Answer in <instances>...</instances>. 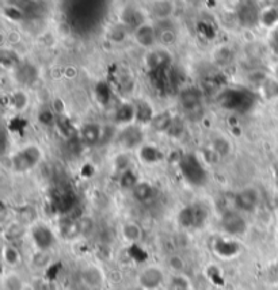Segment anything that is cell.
Returning a JSON list of instances; mask_svg holds the SVG:
<instances>
[{"label":"cell","instance_id":"cell-19","mask_svg":"<svg viewBox=\"0 0 278 290\" xmlns=\"http://www.w3.org/2000/svg\"><path fill=\"white\" fill-rule=\"evenodd\" d=\"M121 23L125 24L130 32L133 33L141 24L145 23V18L140 10L134 7H126L121 12Z\"/></svg>","mask_w":278,"mask_h":290},{"label":"cell","instance_id":"cell-7","mask_svg":"<svg viewBox=\"0 0 278 290\" xmlns=\"http://www.w3.org/2000/svg\"><path fill=\"white\" fill-rule=\"evenodd\" d=\"M116 142L124 151L140 149L144 145V132L137 124L124 126L116 136Z\"/></svg>","mask_w":278,"mask_h":290},{"label":"cell","instance_id":"cell-34","mask_svg":"<svg viewBox=\"0 0 278 290\" xmlns=\"http://www.w3.org/2000/svg\"><path fill=\"white\" fill-rule=\"evenodd\" d=\"M169 265L171 269H174V271H177V274H181L183 262H182L179 256H171V258L169 259Z\"/></svg>","mask_w":278,"mask_h":290},{"label":"cell","instance_id":"cell-20","mask_svg":"<svg viewBox=\"0 0 278 290\" xmlns=\"http://www.w3.org/2000/svg\"><path fill=\"white\" fill-rule=\"evenodd\" d=\"M59 234L61 238L67 239V240H73L83 234L81 222L77 220H71V218L63 220L59 225Z\"/></svg>","mask_w":278,"mask_h":290},{"label":"cell","instance_id":"cell-25","mask_svg":"<svg viewBox=\"0 0 278 290\" xmlns=\"http://www.w3.org/2000/svg\"><path fill=\"white\" fill-rule=\"evenodd\" d=\"M174 118L175 117L171 115L169 111H163V113L155 114V117H153L152 122H151V126H152L156 132H165V133H167L170 129V126L173 124Z\"/></svg>","mask_w":278,"mask_h":290},{"label":"cell","instance_id":"cell-5","mask_svg":"<svg viewBox=\"0 0 278 290\" xmlns=\"http://www.w3.org/2000/svg\"><path fill=\"white\" fill-rule=\"evenodd\" d=\"M220 228L227 236L240 238L248 230V221L242 212L236 209L226 210L220 217Z\"/></svg>","mask_w":278,"mask_h":290},{"label":"cell","instance_id":"cell-18","mask_svg":"<svg viewBox=\"0 0 278 290\" xmlns=\"http://www.w3.org/2000/svg\"><path fill=\"white\" fill-rule=\"evenodd\" d=\"M114 121L121 128L136 124V109L134 103H121L114 113Z\"/></svg>","mask_w":278,"mask_h":290},{"label":"cell","instance_id":"cell-30","mask_svg":"<svg viewBox=\"0 0 278 290\" xmlns=\"http://www.w3.org/2000/svg\"><path fill=\"white\" fill-rule=\"evenodd\" d=\"M259 23L262 24L263 27H274L278 23V8L277 7H269L261 12V19Z\"/></svg>","mask_w":278,"mask_h":290},{"label":"cell","instance_id":"cell-24","mask_svg":"<svg viewBox=\"0 0 278 290\" xmlns=\"http://www.w3.org/2000/svg\"><path fill=\"white\" fill-rule=\"evenodd\" d=\"M37 69L30 64H20L15 69V77L22 84H32L37 80Z\"/></svg>","mask_w":278,"mask_h":290},{"label":"cell","instance_id":"cell-23","mask_svg":"<svg viewBox=\"0 0 278 290\" xmlns=\"http://www.w3.org/2000/svg\"><path fill=\"white\" fill-rule=\"evenodd\" d=\"M138 156L147 164H156V163L163 160L164 153L161 152L160 149L155 147V145L144 144L138 149Z\"/></svg>","mask_w":278,"mask_h":290},{"label":"cell","instance_id":"cell-2","mask_svg":"<svg viewBox=\"0 0 278 290\" xmlns=\"http://www.w3.org/2000/svg\"><path fill=\"white\" fill-rule=\"evenodd\" d=\"M42 149L36 144H29L18 149L11 156V168L16 173H27L42 161Z\"/></svg>","mask_w":278,"mask_h":290},{"label":"cell","instance_id":"cell-15","mask_svg":"<svg viewBox=\"0 0 278 290\" xmlns=\"http://www.w3.org/2000/svg\"><path fill=\"white\" fill-rule=\"evenodd\" d=\"M202 94L201 91L196 87H189L183 90L179 95V105H181L183 111L193 113L194 110H198L201 107Z\"/></svg>","mask_w":278,"mask_h":290},{"label":"cell","instance_id":"cell-21","mask_svg":"<svg viewBox=\"0 0 278 290\" xmlns=\"http://www.w3.org/2000/svg\"><path fill=\"white\" fill-rule=\"evenodd\" d=\"M134 109H136V124L137 125H151L155 113H153L152 106L149 105L147 101H137L134 103Z\"/></svg>","mask_w":278,"mask_h":290},{"label":"cell","instance_id":"cell-35","mask_svg":"<svg viewBox=\"0 0 278 290\" xmlns=\"http://www.w3.org/2000/svg\"><path fill=\"white\" fill-rule=\"evenodd\" d=\"M270 46L273 48V50L278 52V28H275L274 32H273V34H271Z\"/></svg>","mask_w":278,"mask_h":290},{"label":"cell","instance_id":"cell-26","mask_svg":"<svg viewBox=\"0 0 278 290\" xmlns=\"http://www.w3.org/2000/svg\"><path fill=\"white\" fill-rule=\"evenodd\" d=\"M122 236L129 243H136L143 238V229L136 222H126L125 225L122 226Z\"/></svg>","mask_w":278,"mask_h":290},{"label":"cell","instance_id":"cell-29","mask_svg":"<svg viewBox=\"0 0 278 290\" xmlns=\"http://www.w3.org/2000/svg\"><path fill=\"white\" fill-rule=\"evenodd\" d=\"M3 286L6 290H24V282L19 274L10 271L3 278Z\"/></svg>","mask_w":278,"mask_h":290},{"label":"cell","instance_id":"cell-13","mask_svg":"<svg viewBox=\"0 0 278 290\" xmlns=\"http://www.w3.org/2000/svg\"><path fill=\"white\" fill-rule=\"evenodd\" d=\"M133 38L140 46L145 49H153L157 44V33L156 27L145 22L133 32Z\"/></svg>","mask_w":278,"mask_h":290},{"label":"cell","instance_id":"cell-27","mask_svg":"<svg viewBox=\"0 0 278 290\" xmlns=\"http://www.w3.org/2000/svg\"><path fill=\"white\" fill-rule=\"evenodd\" d=\"M3 260L8 267H16L22 260V255H20L19 250L15 248L14 246H6L3 250Z\"/></svg>","mask_w":278,"mask_h":290},{"label":"cell","instance_id":"cell-6","mask_svg":"<svg viewBox=\"0 0 278 290\" xmlns=\"http://www.w3.org/2000/svg\"><path fill=\"white\" fill-rule=\"evenodd\" d=\"M30 240L38 252H49L56 246L57 235L46 224H36L30 229Z\"/></svg>","mask_w":278,"mask_h":290},{"label":"cell","instance_id":"cell-3","mask_svg":"<svg viewBox=\"0 0 278 290\" xmlns=\"http://www.w3.org/2000/svg\"><path fill=\"white\" fill-rule=\"evenodd\" d=\"M220 105L227 110L231 111H239L244 113L248 109L253 107L255 103L254 95L242 89H228L220 95Z\"/></svg>","mask_w":278,"mask_h":290},{"label":"cell","instance_id":"cell-12","mask_svg":"<svg viewBox=\"0 0 278 290\" xmlns=\"http://www.w3.org/2000/svg\"><path fill=\"white\" fill-rule=\"evenodd\" d=\"M105 273L97 265H89L80 273V282L87 290H99L105 283Z\"/></svg>","mask_w":278,"mask_h":290},{"label":"cell","instance_id":"cell-14","mask_svg":"<svg viewBox=\"0 0 278 290\" xmlns=\"http://www.w3.org/2000/svg\"><path fill=\"white\" fill-rule=\"evenodd\" d=\"M79 134H80V141L86 147H97L101 144L103 138V129L97 122H89L81 126Z\"/></svg>","mask_w":278,"mask_h":290},{"label":"cell","instance_id":"cell-8","mask_svg":"<svg viewBox=\"0 0 278 290\" xmlns=\"http://www.w3.org/2000/svg\"><path fill=\"white\" fill-rule=\"evenodd\" d=\"M137 283L141 290H160V287L165 286L167 278L161 267L149 265L140 270L137 275Z\"/></svg>","mask_w":278,"mask_h":290},{"label":"cell","instance_id":"cell-1","mask_svg":"<svg viewBox=\"0 0 278 290\" xmlns=\"http://www.w3.org/2000/svg\"><path fill=\"white\" fill-rule=\"evenodd\" d=\"M178 168L183 179L193 187H201L208 182L206 167L194 153H185L179 159Z\"/></svg>","mask_w":278,"mask_h":290},{"label":"cell","instance_id":"cell-33","mask_svg":"<svg viewBox=\"0 0 278 290\" xmlns=\"http://www.w3.org/2000/svg\"><path fill=\"white\" fill-rule=\"evenodd\" d=\"M11 105L15 107L16 110H23L26 106H27V97L26 94L22 93V91H16L11 95Z\"/></svg>","mask_w":278,"mask_h":290},{"label":"cell","instance_id":"cell-17","mask_svg":"<svg viewBox=\"0 0 278 290\" xmlns=\"http://www.w3.org/2000/svg\"><path fill=\"white\" fill-rule=\"evenodd\" d=\"M132 197L134 198V201H137L138 204H149L152 202L157 195V190L156 187L149 183V182L145 181H140L137 185L134 186L132 189Z\"/></svg>","mask_w":278,"mask_h":290},{"label":"cell","instance_id":"cell-32","mask_svg":"<svg viewBox=\"0 0 278 290\" xmlns=\"http://www.w3.org/2000/svg\"><path fill=\"white\" fill-rule=\"evenodd\" d=\"M138 182L140 181H137V177H136V173H134V171L132 168L125 171V172H122L121 177H120V183H121L122 187L125 190H130V191H132L134 186L137 185Z\"/></svg>","mask_w":278,"mask_h":290},{"label":"cell","instance_id":"cell-11","mask_svg":"<svg viewBox=\"0 0 278 290\" xmlns=\"http://www.w3.org/2000/svg\"><path fill=\"white\" fill-rule=\"evenodd\" d=\"M261 10L254 0L243 2L238 8V19L243 27H254L261 19Z\"/></svg>","mask_w":278,"mask_h":290},{"label":"cell","instance_id":"cell-16","mask_svg":"<svg viewBox=\"0 0 278 290\" xmlns=\"http://www.w3.org/2000/svg\"><path fill=\"white\" fill-rule=\"evenodd\" d=\"M157 33V44H160L163 48H167L170 45H173L177 42L178 33L177 28L174 27V24L171 23V20H160L157 22L155 26Z\"/></svg>","mask_w":278,"mask_h":290},{"label":"cell","instance_id":"cell-9","mask_svg":"<svg viewBox=\"0 0 278 290\" xmlns=\"http://www.w3.org/2000/svg\"><path fill=\"white\" fill-rule=\"evenodd\" d=\"M261 194L255 187H244L236 191L234 195L235 209L242 213H253L259 206Z\"/></svg>","mask_w":278,"mask_h":290},{"label":"cell","instance_id":"cell-28","mask_svg":"<svg viewBox=\"0 0 278 290\" xmlns=\"http://www.w3.org/2000/svg\"><path fill=\"white\" fill-rule=\"evenodd\" d=\"M190 287L189 279L183 274H174L165 283V290H190Z\"/></svg>","mask_w":278,"mask_h":290},{"label":"cell","instance_id":"cell-4","mask_svg":"<svg viewBox=\"0 0 278 290\" xmlns=\"http://www.w3.org/2000/svg\"><path fill=\"white\" fill-rule=\"evenodd\" d=\"M209 210L201 202L190 204L178 213V222L186 229H200L208 222Z\"/></svg>","mask_w":278,"mask_h":290},{"label":"cell","instance_id":"cell-22","mask_svg":"<svg viewBox=\"0 0 278 290\" xmlns=\"http://www.w3.org/2000/svg\"><path fill=\"white\" fill-rule=\"evenodd\" d=\"M151 10H152L153 16L156 18L157 22H160V20H167L171 18L174 10H175V6L171 0H155Z\"/></svg>","mask_w":278,"mask_h":290},{"label":"cell","instance_id":"cell-31","mask_svg":"<svg viewBox=\"0 0 278 290\" xmlns=\"http://www.w3.org/2000/svg\"><path fill=\"white\" fill-rule=\"evenodd\" d=\"M2 65L6 67V68H11L15 71L18 67H19L22 63L19 61V56L16 54L15 52H12V50H3L2 52Z\"/></svg>","mask_w":278,"mask_h":290},{"label":"cell","instance_id":"cell-10","mask_svg":"<svg viewBox=\"0 0 278 290\" xmlns=\"http://www.w3.org/2000/svg\"><path fill=\"white\" fill-rule=\"evenodd\" d=\"M170 64H171V54L167 48H153L145 56V65L152 72L164 71L169 68Z\"/></svg>","mask_w":278,"mask_h":290}]
</instances>
